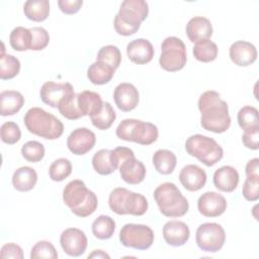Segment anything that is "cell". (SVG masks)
Listing matches in <instances>:
<instances>
[{"label":"cell","instance_id":"cell-16","mask_svg":"<svg viewBox=\"0 0 259 259\" xmlns=\"http://www.w3.org/2000/svg\"><path fill=\"white\" fill-rule=\"evenodd\" d=\"M226 198L214 191L204 192L197 200L198 211L206 218H217L222 215L227 209Z\"/></svg>","mask_w":259,"mask_h":259},{"label":"cell","instance_id":"cell-7","mask_svg":"<svg viewBox=\"0 0 259 259\" xmlns=\"http://www.w3.org/2000/svg\"><path fill=\"white\" fill-rule=\"evenodd\" d=\"M115 134L120 140L148 146L157 141L159 132L157 126L152 122L125 118L117 125Z\"/></svg>","mask_w":259,"mask_h":259},{"label":"cell","instance_id":"cell-17","mask_svg":"<svg viewBox=\"0 0 259 259\" xmlns=\"http://www.w3.org/2000/svg\"><path fill=\"white\" fill-rule=\"evenodd\" d=\"M113 99L118 109L128 112L137 107L140 100L138 89L131 83H120L113 91Z\"/></svg>","mask_w":259,"mask_h":259},{"label":"cell","instance_id":"cell-29","mask_svg":"<svg viewBox=\"0 0 259 259\" xmlns=\"http://www.w3.org/2000/svg\"><path fill=\"white\" fill-rule=\"evenodd\" d=\"M115 70L108 65L96 61L87 70V78L94 85H104L111 81Z\"/></svg>","mask_w":259,"mask_h":259},{"label":"cell","instance_id":"cell-10","mask_svg":"<svg viewBox=\"0 0 259 259\" xmlns=\"http://www.w3.org/2000/svg\"><path fill=\"white\" fill-rule=\"evenodd\" d=\"M117 160L121 179L127 184L136 185L146 177V167L140 160L136 159L133 150L126 147H116L113 149Z\"/></svg>","mask_w":259,"mask_h":259},{"label":"cell","instance_id":"cell-30","mask_svg":"<svg viewBox=\"0 0 259 259\" xmlns=\"http://www.w3.org/2000/svg\"><path fill=\"white\" fill-rule=\"evenodd\" d=\"M23 12L29 20L44 21L50 14V2L48 0H28L23 5Z\"/></svg>","mask_w":259,"mask_h":259},{"label":"cell","instance_id":"cell-25","mask_svg":"<svg viewBox=\"0 0 259 259\" xmlns=\"http://www.w3.org/2000/svg\"><path fill=\"white\" fill-rule=\"evenodd\" d=\"M92 166L98 174L109 175L118 168V163L112 150L101 149L94 154Z\"/></svg>","mask_w":259,"mask_h":259},{"label":"cell","instance_id":"cell-32","mask_svg":"<svg viewBox=\"0 0 259 259\" xmlns=\"http://www.w3.org/2000/svg\"><path fill=\"white\" fill-rule=\"evenodd\" d=\"M31 31L29 28L23 26H17L13 28L9 35V42L13 50L23 52L30 50L31 47Z\"/></svg>","mask_w":259,"mask_h":259},{"label":"cell","instance_id":"cell-13","mask_svg":"<svg viewBox=\"0 0 259 259\" xmlns=\"http://www.w3.org/2000/svg\"><path fill=\"white\" fill-rule=\"evenodd\" d=\"M60 244L67 255L79 257L86 251L88 241L82 230L78 228H68L62 232Z\"/></svg>","mask_w":259,"mask_h":259},{"label":"cell","instance_id":"cell-4","mask_svg":"<svg viewBox=\"0 0 259 259\" xmlns=\"http://www.w3.org/2000/svg\"><path fill=\"white\" fill-rule=\"evenodd\" d=\"M27 131L46 140L59 139L64 132L63 122L40 107L29 108L23 117Z\"/></svg>","mask_w":259,"mask_h":259},{"label":"cell","instance_id":"cell-12","mask_svg":"<svg viewBox=\"0 0 259 259\" xmlns=\"http://www.w3.org/2000/svg\"><path fill=\"white\" fill-rule=\"evenodd\" d=\"M195 241L200 250L215 253L223 248L226 241V233L224 228L217 223H204L197 228Z\"/></svg>","mask_w":259,"mask_h":259},{"label":"cell","instance_id":"cell-43","mask_svg":"<svg viewBox=\"0 0 259 259\" xmlns=\"http://www.w3.org/2000/svg\"><path fill=\"white\" fill-rule=\"evenodd\" d=\"M31 31V51H41L47 48L50 42V35L46 28L41 26H34L29 28Z\"/></svg>","mask_w":259,"mask_h":259},{"label":"cell","instance_id":"cell-15","mask_svg":"<svg viewBox=\"0 0 259 259\" xmlns=\"http://www.w3.org/2000/svg\"><path fill=\"white\" fill-rule=\"evenodd\" d=\"M72 93H74V88L69 82L56 83L53 81H48L44 83L39 91L42 102L55 108H58L61 101Z\"/></svg>","mask_w":259,"mask_h":259},{"label":"cell","instance_id":"cell-28","mask_svg":"<svg viewBox=\"0 0 259 259\" xmlns=\"http://www.w3.org/2000/svg\"><path fill=\"white\" fill-rule=\"evenodd\" d=\"M152 161L156 171L162 175L171 174L177 164L175 154L166 149L157 150L153 155Z\"/></svg>","mask_w":259,"mask_h":259},{"label":"cell","instance_id":"cell-9","mask_svg":"<svg viewBox=\"0 0 259 259\" xmlns=\"http://www.w3.org/2000/svg\"><path fill=\"white\" fill-rule=\"evenodd\" d=\"M187 62L186 47L182 39L176 36L166 37L161 45L159 64L167 72H177L184 68Z\"/></svg>","mask_w":259,"mask_h":259},{"label":"cell","instance_id":"cell-20","mask_svg":"<svg viewBox=\"0 0 259 259\" xmlns=\"http://www.w3.org/2000/svg\"><path fill=\"white\" fill-rule=\"evenodd\" d=\"M190 237L188 226L181 221H169L163 227V238L165 242L173 247L183 246Z\"/></svg>","mask_w":259,"mask_h":259},{"label":"cell","instance_id":"cell-31","mask_svg":"<svg viewBox=\"0 0 259 259\" xmlns=\"http://www.w3.org/2000/svg\"><path fill=\"white\" fill-rule=\"evenodd\" d=\"M92 234L99 240L110 239L115 231V222L109 215L101 214L94 220L91 226Z\"/></svg>","mask_w":259,"mask_h":259},{"label":"cell","instance_id":"cell-14","mask_svg":"<svg viewBox=\"0 0 259 259\" xmlns=\"http://www.w3.org/2000/svg\"><path fill=\"white\" fill-rule=\"evenodd\" d=\"M96 143L95 134L87 127L74 130L67 139V147L71 153L82 156L93 149Z\"/></svg>","mask_w":259,"mask_h":259},{"label":"cell","instance_id":"cell-22","mask_svg":"<svg viewBox=\"0 0 259 259\" xmlns=\"http://www.w3.org/2000/svg\"><path fill=\"white\" fill-rule=\"evenodd\" d=\"M186 34L189 40L194 44L209 39L212 35V24L206 17H192L186 24Z\"/></svg>","mask_w":259,"mask_h":259},{"label":"cell","instance_id":"cell-24","mask_svg":"<svg viewBox=\"0 0 259 259\" xmlns=\"http://www.w3.org/2000/svg\"><path fill=\"white\" fill-rule=\"evenodd\" d=\"M78 107L83 116L95 115L102 109L103 101L100 94L90 90H84L77 94Z\"/></svg>","mask_w":259,"mask_h":259},{"label":"cell","instance_id":"cell-5","mask_svg":"<svg viewBox=\"0 0 259 259\" xmlns=\"http://www.w3.org/2000/svg\"><path fill=\"white\" fill-rule=\"evenodd\" d=\"M154 199L161 213L168 218L183 217L189 209L188 200L172 182L160 184L154 191Z\"/></svg>","mask_w":259,"mask_h":259},{"label":"cell","instance_id":"cell-23","mask_svg":"<svg viewBox=\"0 0 259 259\" xmlns=\"http://www.w3.org/2000/svg\"><path fill=\"white\" fill-rule=\"evenodd\" d=\"M238 171L229 165L222 166L213 173V184L215 188L223 192H233L239 184Z\"/></svg>","mask_w":259,"mask_h":259},{"label":"cell","instance_id":"cell-26","mask_svg":"<svg viewBox=\"0 0 259 259\" xmlns=\"http://www.w3.org/2000/svg\"><path fill=\"white\" fill-rule=\"evenodd\" d=\"M36 182L37 174L29 166H22L16 169L12 175V185L18 191H29L35 186Z\"/></svg>","mask_w":259,"mask_h":259},{"label":"cell","instance_id":"cell-3","mask_svg":"<svg viewBox=\"0 0 259 259\" xmlns=\"http://www.w3.org/2000/svg\"><path fill=\"white\" fill-rule=\"evenodd\" d=\"M149 14V5L144 0H124L113 21L114 29L119 35L128 36L136 33L142 21Z\"/></svg>","mask_w":259,"mask_h":259},{"label":"cell","instance_id":"cell-34","mask_svg":"<svg viewBox=\"0 0 259 259\" xmlns=\"http://www.w3.org/2000/svg\"><path fill=\"white\" fill-rule=\"evenodd\" d=\"M90 118L92 124L96 128L100 131H105L108 130L114 122L116 118V113L109 102H103V106L100 112L90 116Z\"/></svg>","mask_w":259,"mask_h":259},{"label":"cell","instance_id":"cell-21","mask_svg":"<svg viewBox=\"0 0 259 259\" xmlns=\"http://www.w3.org/2000/svg\"><path fill=\"white\" fill-rule=\"evenodd\" d=\"M155 51L153 45L146 38H137L126 46V55L135 64L144 65L152 61Z\"/></svg>","mask_w":259,"mask_h":259},{"label":"cell","instance_id":"cell-19","mask_svg":"<svg viewBox=\"0 0 259 259\" xmlns=\"http://www.w3.org/2000/svg\"><path fill=\"white\" fill-rule=\"evenodd\" d=\"M205 171L197 165L188 164L179 173V180L182 186L188 191H197L206 183Z\"/></svg>","mask_w":259,"mask_h":259},{"label":"cell","instance_id":"cell-8","mask_svg":"<svg viewBox=\"0 0 259 259\" xmlns=\"http://www.w3.org/2000/svg\"><path fill=\"white\" fill-rule=\"evenodd\" d=\"M185 150L207 167L213 166L224 157V150L215 140L199 134L192 135L186 140Z\"/></svg>","mask_w":259,"mask_h":259},{"label":"cell","instance_id":"cell-46","mask_svg":"<svg viewBox=\"0 0 259 259\" xmlns=\"http://www.w3.org/2000/svg\"><path fill=\"white\" fill-rule=\"evenodd\" d=\"M258 139H259V127L250 130V131H245L242 136V142L244 146L251 150H258L259 148Z\"/></svg>","mask_w":259,"mask_h":259},{"label":"cell","instance_id":"cell-48","mask_svg":"<svg viewBox=\"0 0 259 259\" xmlns=\"http://www.w3.org/2000/svg\"><path fill=\"white\" fill-rule=\"evenodd\" d=\"M245 172L248 178H259V159L254 158L249 160L246 164Z\"/></svg>","mask_w":259,"mask_h":259},{"label":"cell","instance_id":"cell-11","mask_svg":"<svg viewBox=\"0 0 259 259\" xmlns=\"http://www.w3.org/2000/svg\"><path fill=\"white\" fill-rule=\"evenodd\" d=\"M153 230L146 225L125 224L119 232L120 243L127 248L147 250L154 243Z\"/></svg>","mask_w":259,"mask_h":259},{"label":"cell","instance_id":"cell-41","mask_svg":"<svg viewBox=\"0 0 259 259\" xmlns=\"http://www.w3.org/2000/svg\"><path fill=\"white\" fill-rule=\"evenodd\" d=\"M30 258L31 259H38V258L56 259V258H58V253H57V250L55 249L54 245L51 242L38 241L31 248Z\"/></svg>","mask_w":259,"mask_h":259},{"label":"cell","instance_id":"cell-44","mask_svg":"<svg viewBox=\"0 0 259 259\" xmlns=\"http://www.w3.org/2000/svg\"><path fill=\"white\" fill-rule=\"evenodd\" d=\"M242 194L248 201H256L259 198V178H246Z\"/></svg>","mask_w":259,"mask_h":259},{"label":"cell","instance_id":"cell-47","mask_svg":"<svg viewBox=\"0 0 259 259\" xmlns=\"http://www.w3.org/2000/svg\"><path fill=\"white\" fill-rule=\"evenodd\" d=\"M58 5L60 10L65 14L77 13L83 5L82 0H59Z\"/></svg>","mask_w":259,"mask_h":259},{"label":"cell","instance_id":"cell-49","mask_svg":"<svg viewBox=\"0 0 259 259\" xmlns=\"http://www.w3.org/2000/svg\"><path fill=\"white\" fill-rule=\"evenodd\" d=\"M88 258H110L107 253H105L102 250H94L90 255H88Z\"/></svg>","mask_w":259,"mask_h":259},{"label":"cell","instance_id":"cell-35","mask_svg":"<svg viewBox=\"0 0 259 259\" xmlns=\"http://www.w3.org/2000/svg\"><path fill=\"white\" fill-rule=\"evenodd\" d=\"M237 120L242 130L250 131L259 127V118H258V109L251 105L243 106L238 114Z\"/></svg>","mask_w":259,"mask_h":259},{"label":"cell","instance_id":"cell-40","mask_svg":"<svg viewBox=\"0 0 259 259\" xmlns=\"http://www.w3.org/2000/svg\"><path fill=\"white\" fill-rule=\"evenodd\" d=\"M45 152L44 145L37 141H28L21 147L22 157L30 163H37L42 160Z\"/></svg>","mask_w":259,"mask_h":259},{"label":"cell","instance_id":"cell-36","mask_svg":"<svg viewBox=\"0 0 259 259\" xmlns=\"http://www.w3.org/2000/svg\"><path fill=\"white\" fill-rule=\"evenodd\" d=\"M20 71L19 60L9 54L1 53L0 56V78L2 80H9L18 75Z\"/></svg>","mask_w":259,"mask_h":259},{"label":"cell","instance_id":"cell-39","mask_svg":"<svg viewBox=\"0 0 259 259\" xmlns=\"http://www.w3.org/2000/svg\"><path fill=\"white\" fill-rule=\"evenodd\" d=\"M72 173V164L70 160L66 158H59L55 160L50 168H49V175L53 181H63Z\"/></svg>","mask_w":259,"mask_h":259},{"label":"cell","instance_id":"cell-42","mask_svg":"<svg viewBox=\"0 0 259 259\" xmlns=\"http://www.w3.org/2000/svg\"><path fill=\"white\" fill-rule=\"evenodd\" d=\"M0 136L3 143L13 145L21 138V131L18 124L14 121H6L1 125Z\"/></svg>","mask_w":259,"mask_h":259},{"label":"cell","instance_id":"cell-33","mask_svg":"<svg viewBox=\"0 0 259 259\" xmlns=\"http://www.w3.org/2000/svg\"><path fill=\"white\" fill-rule=\"evenodd\" d=\"M218 46L215 42L205 39L196 42L192 49V54L194 58L202 63H209L217 59L218 57Z\"/></svg>","mask_w":259,"mask_h":259},{"label":"cell","instance_id":"cell-37","mask_svg":"<svg viewBox=\"0 0 259 259\" xmlns=\"http://www.w3.org/2000/svg\"><path fill=\"white\" fill-rule=\"evenodd\" d=\"M96 61L102 62L108 65L109 67L113 68L114 70H116L119 67L121 62L120 51L116 46H113V45L104 46L98 51Z\"/></svg>","mask_w":259,"mask_h":259},{"label":"cell","instance_id":"cell-27","mask_svg":"<svg viewBox=\"0 0 259 259\" xmlns=\"http://www.w3.org/2000/svg\"><path fill=\"white\" fill-rule=\"evenodd\" d=\"M24 104V97L15 90H5L0 93L1 115H13L17 113Z\"/></svg>","mask_w":259,"mask_h":259},{"label":"cell","instance_id":"cell-1","mask_svg":"<svg viewBox=\"0 0 259 259\" xmlns=\"http://www.w3.org/2000/svg\"><path fill=\"white\" fill-rule=\"evenodd\" d=\"M198 109L201 113L200 124L208 132L225 133L231 125L228 103L214 90L203 92L198 99Z\"/></svg>","mask_w":259,"mask_h":259},{"label":"cell","instance_id":"cell-38","mask_svg":"<svg viewBox=\"0 0 259 259\" xmlns=\"http://www.w3.org/2000/svg\"><path fill=\"white\" fill-rule=\"evenodd\" d=\"M58 109L65 118L70 120H75L83 116L78 107L77 94H75V92L68 95L63 101H61Z\"/></svg>","mask_w":259,"mask_h":259},{"label":"cell","instance_id":"cell-45","mask_svg":"<svg viewBox=\"0 0 259 259\" xmlns=\"http://www.w3.org/2000/svg\"><path fill=\"white\" fill-rule=\"evenodd\" d=\"M0 257L1 258H16V259H22L23 258V251L20 248V246L14 244V243H8L2 246L0 251Z\"/></svg>","mask_w":259,"mask_h":259},{"label":"cell","instance_id":"cell-18","mask_svg":"<svg viewBox=\"0 0 259 259\" xmlns=\"http://www.w3.org/2000/svg\"><path fill=\"white\" fill-rule=\"evenodd\" d=\"M230 59L240 67L252 65L257 59V50L255 46L246 40H237L231 45L229 50Z\"/></svg>","mask_w":259,"mask_h":259},{"label":"cell","instance_id":"cell-6","mask_svg":"<svg viewBox=\"0 0 259 259\" xmlns=\"http://www.w3.org/2000/svg\"><path fill=\"white\" fill-rule=\"evenodd\" d=\"M109 208L116 214L143 215L148 210V200L141 194L123 187L114 188L108 196Z\"/></svg>","mask_w":259,"mask_h":259},{"label":"cell","instance_id":"cell-2","mask_svg":"<svg viewBox=\"0 0 259 259\" xmlns=\"http://www.w3.org/2000/svg\"><path fill=\"white\" fill-rule=\"evenodd\" d=\"M63 201L74 214L80 218L91 215L98 206L96 194L80 179L72 180L65 186Z\"/></svg>","mask_w":259,"mask_h":259}]
</instances>
